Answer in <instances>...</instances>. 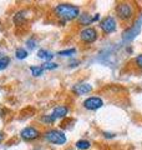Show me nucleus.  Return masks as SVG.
<instances>
[{
  "mask_svg": "<svg viewBox=\"0 0 142 150\" xmlns=\"http://www.w3.org/2000/svg\"><path fill=\"white\" fill-rule=\"evenodd\" d=\"M80 40L85 44H93L95 41L98 39V33L95 28L91 26H87V28H84V29L80 31Z\"/></svg>",
  "mask_w": 142,
  "mask_h": 150,
  "instance_id": "6",
  "label": "nucleus"
},
{
  "mask_svg": "<svg viewBox=\"0 0 142 150\" xmlns=\"http://www.w3.org/2000/svg\"><path fill=\"white\" fill-rule=\"evenodd\" d=\"M3 139H4V134H3V133H0V142H1Z\"/></svg>",
  "mask_w": 142,
  "mask_h": 150,
  "instance_id": "25",
  "label": "nucleus"
},
{
  "mask_svg": "<svg viewBox=\"0 0 142 150\" xmlns=\"http://www.w3.org/2000/svg\"><path fill=\"white\" fill-rule=\"evenodd\" d=\"M69 112H70L69 106H66V105H58V106H55L53 109L51 115H53L55 119H64V118H66V116L69 115Z\"/></svg>",
  "mask_w": 142,
  "mask_h": 150,
  "instance_id": "10",
  "label": "nucleus"
},
{
  "mask_svg": "<svg viewBox=\"0 0 142 150\" xmlns=\"http://www.w3.org/2000/svg\"><path fill=\"white\" fill-rule=\"evenodd\" d=\"M25 20V11L21 10V11H19L15 16H14V21L15 23H21Z\"/></svg>",
  "mask_w": 142,
  "mask_h": 150,
  "instance_id": "20",
  "label": "nucleus"
},
{
  "mask_svg": "<svg viewBox=\"0 0 142 150\" xmlns=\"http://www.w3.org/2000/svg\"><path fill=\"white\" fill-rule=\"evenodd\" d=\"M98 26H100V29L103 34H106V35L112 34V33H115L117 30V20H116L115 16L108 15V16L102 19Z\"/></svg>",
  "mask_w": 142,
  "mask_h": 150,
  "instance_id": "5",
  "label": "nucleus"
},
{
  "mask_svg": "<svg viewBox=\"0 0 142 150\" xmlns=\"http://www.w3.org/2000/svg\"><path fill=\"white\" fill-rule=\"evenodd\" d=\"M37 58L39 59H41V60H44V62H50L51 59L54 58V53H51V51H49V50H46V49H40L39 51H37Z\"/></svg>",
  "mask_w": 142,
  "mask_h": 150,
  "instance_id": "11",
  "label": "nucleus"
},
{
  "mask_svg": "<svg viewBox=\"0 0 142 150\" xmlns=\"http://www.w3.org/2000/svg\"><path fill=\"white\" fill-rule=\"evenodd\" d=\"M103 135H105V138H113L115 137V134H111V133H103Z\"/></svg>",
  "mask_w": 142,
  "mask_h": 150,
  "instance_id": "24",
  "label": "nucleus"
},
{
  "mask_svg": "<svg viewBox=\"0 0 142 150\" xmlns=\"http://www.w3.org/2000/svg\"><path fill=\"white\" fill-rule=\"evenodd\" d=\"M82 105H84V108L86 110L95 111V110H98L100 108L103 106V100L101 99L100 96H90V98H87L86 100H84Z\"/></svg>",
  "mask_w": 142,
  "mask_h": 150,
  "instance_id": "7",
  "label": "nucleus"
},
{
  "mask_svg": "<svg viewBox=\"0 0 142 150\" xmlns=\"http://www.w3.org/2000/svg\"><path fill=\"white\" fill-rule=\"evenodd\" d=\"M100 20V14H95V16H92V23Z\"/></svg>",
  "mask_w": 142,
  "mask_h": 150,
  "instance_id": "23",
  "label": "nucleus"
},
{
  "mask_svg": "<svg viewBox=\"0 0 142 150\" xmlns=\"http://www.w3.org/2000/svg\"><path fill=\"white\" fill-rule=\"evenodd\" d=\"M115 13L118 20L127 23L136 16V6L131 1H120L115 6Z\"/></svg>",
  "mask_w": 142,
  "mask_h": 150,
  "instance_id": "2",
  "label": "nucleus"
},
{
  "mask_svg": "<svg viewBox=\"0 0 142 150\" xmlns=\"http://www.w3.org/2000/svg\"><path fill=\"white\" fill-rule=\"evenodd\" d=\"M79 23H80V25L87 28V25L92 24V15H90L89 13H82V14H80V16H79Z\"/></svg>",
  "mask_w": 142,
  "mask_h": 150,
  "instance_id": "12",
  "label": "nucleus"
},
{
  "mask_svg": "<svg viewBox=\"0 0 142 150\" xmlns=\"http://www.w3.org/2000/svg\"><path fill=\"white\" fill-rule=\"evenodd\" d=\"M20 135H21V138L24 140H26V142H31V140H36L37 138H40L41 134L36 128H34V126H27V128L21 130Z\"/></svg>",
  "mask_w": 142,
  "mask_h": 150,
  "instance_id": "8",
  "label": "nucleus"
},
{
  "mask_svg": "<svg viewBox=\"0 0 142 150\" xmlns=\"http://www.w3.org/2000/svg\"><path fill=\"white\" fill-rule=\"evenodd\" d=\"M91 91H92V85L89 83H79L72 86V93L79 96L86 95V94H90Z\"/></svg>",
  "mask_w": 142,
  "mask_h": 150,
  "instance_id": "9",
  "label": "nucleus"
},
{
  "mask_svg": "<svg viewBox=\"0 0 142 150\" xmlns=\"http://www.w3.org/2000/svg\"><path fill=\"white\" fill-rule=\"evenodd\" d=\"M44 139L47 143L54 144V145H64L67 142V138L64 131L59 129H50L44 133Z\"/></svg>",
  "mask_w": 142,
  "mask_h": 150,
  "instance_id": "3",
  "label": "nucleus"
},
{
  "mask_svg": "<svg viewBox=\"0 0 142 150\" xmlns=\"http://www.w3.org/2000/svg\"><path fill=\"white\" fill-rule=\"evenodd\" d=\"M134 63H135V65L137 67V69H141L142 70V53L136 56L135 60H134Z\"/></svg>",
  "mask_w": 142,
  "mask_h": 150,
  "instance_id": "21",
  "label": "nucleus"
},
{
  "mask_svg": "<svg viewBox=\"0 0 142 150\" xmlns=\"http://www.w3.org/2000/svg\"><path fill=\"white\" fill-rule=\"evenodd\" d=\"M15 56H16V59H19V60L26 59L27 58V50H25L24 48H18L15 50Z\"/></svg>",
  "mask_w": 142,
  "mask_h": 150,
  "instance_id": "15",
  "label": "nucleus"
},
{
  "mask_svg": "<svg viewBox=\"0 0 142 150\" xmlns=\"http://www.w3.org/2000/svg\"><path fill=\"white\" fill-rule=\"evenodd\" d=\"M41 121H42V123H44V124L50 125V124H54L55 121H56V119L54 118L53 115L50 114V115H44V116H42V118H41Z\"/></svg>",
  "mask_w": 142,
  "mask_h": 150,
  "instance_id": "19",
  "label": "nucleus"
},
{
  "mask_svg": "<svg viewBox=\"0 0 142 150\" xmlns=\"http://www.w3.org/2000/svg\"><path fill=\"white\" fill-rule=\"evenodd\" d=\"M75 148H76L77 150H89L90 148H91V143L86 139H80L75 143Z\"/></svg>",
  "mask_w": 142,
  "mask_h": 150,
  "instance_id": "13",
  "label": "nucleus"
},
{
  "mask_svg": "<svg viewBox=\"0 0 142 150\" xmlns=\"http://www.w3.org/2000/svg\"><path fill=\"white\" fill-rule=\"evenodd\" d=\"M26 45L29 49H34V48H36V41L34 39H29L26 41Z\"/></svg>",
  "mask_w": 142,
  "mask_h": 150,
  "instance_id": "22",
  "label": "nucleus"
},
{
  "mask_svg": "<svg viewBox=\"0 0 142 150\" xmlns=\"http://www.w3.org/2000/svg\"><path fill=\"white\" fill-rule=\"evenodd\" d=\"M30 71L32 74V76H41L42 73H44V68L41 65H34V67H30Z\"/></svg>",
  "mask_w": 142,
  "mask_h": 150,
  "instance_id": "14",
  "label": "nucleus"
},
{
  "mask_svg": "<svg viewBox=\"0 0 142 150\" xmlns=\"http://www.w3.org/2000/svg\"><path fill=\"white\" fill-rule=\"evenodd\" d=\"M54 13L59 19H61V23H64V24L66 21L79 19L80 14H81L80 13V8L77 5H72V4H67V3L58 4L54 8Z\"/></svg>",
  "mask_w": 142,
  "mask_h": 150,
  "instance_id": "1",
  "label": "nucleus"
},
{
  "mask_svg": "<svg viewBox=\"0 0 142 150\" xmlns=\"http://www.w3.org/2000/svg\"><path fill=\"white\" fill-rule=\"evenodd\" d=\"M76 54V49L75 48H70V49H65V50H60L58 55L59 56H72Z\"/></svg>",
  "mask_w": 142,
  "mask_h": 150,
  "instance_id": "17",
  "label": "nucleus"
},
{
  "mask_svg": "<svg viewBox=\"0 0 142 150\" xmlns=\"http://www.w3.org/2000/svg\"><path fill=\"white\" fill-rule=\"evenodd\" d=\"M9 64H10V58L9 56H0V71L5 70Z\"/></svg>",
  "mask_w": 142,
  "mask_h": 150,
  "instance_id": "16",
  "label": "nucleus"
},
{
  "mask_svg": "<svg viewBox=\"0 0 142 150\" xmlns=\"http://www.w3.org/2000/svg\"><path fill=\"white\" fill-rule=\"evenodd\" d=\"M141 26H142V14L138 15V18L136 19L134 26L129 28V29H126L124 33H122V40L124 41H131L134 40L136 35H138V33L141 30Z\"/></svg>",
  "mask_w": 142,
  "mask_h": 150,
  "instance_id": "4",
  "label": "nucleus"
},
{
  "mask_svg": "<svg viewBox=\"0 0 142 150\" xmlns=\"http://www.w3.org/2000/svg\"><path fill=\"white\" fill-rule=\"evenodd\" d=\"M42 68H44V70H55L59 68V64L56 63H53V62H47V63H44L41 65Z\"/></svg>",
  "mask_w": 142,
  "mask_h": 150,
  "instance_id": "18",
  "label": "nucleus"
},
{
  "mask_svg": "<svg viewBox=\"0 0 142 150\" xmlns=\"http://www.w3.org/2000/svg\"><path fill=\"white\" fill-rule=\"evenodd\" d=\"M66 150H75V149H72V148H70V149H66Z\"/></svg>",
  "mask_w": 142,
  "mask_h": 150,
  "instance_id": "26",
  "label": "nucleus"
}]
</instances>
